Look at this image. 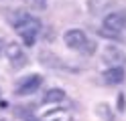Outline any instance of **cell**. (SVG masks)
I'll return each instance as SVG.
<instances>
[{
	"label": "cell",
	"mask_w": 126,
	"mask_h": 121,
	"mask_svg": "<svg viewBox=\"0 0 126 121\" xmlns=\"http://www.w3.org/2000/svg\"><path fill=\"white\" fill-rule=\"evenodd\" d=\"M10 24L12 28L16 30V34L22 38V43L27 46H33L37 43V36L41 34V28L43 24L37 16L29 14V12H22V10H14L10 16Z\"/></svg>",
	"instance_id": "obj_1"
},
{
	"label": "cell",
	"mask_w": 126,
	"mask_h": 121,
	"mask_svg": "<svg viewBox=\"0 0 126 121\" xmlns=\"http://www.w3.org/2000/svg\"><path fill=\"white\" fill-rule=\"evenodd\" d=\"M94 111H96V115H98L102 121H118L116 115L112 113V107H110L108 103H98L96 107H94Z\"/></svg>",
	"instance_id": "obj_11"
},
{
	"label": "cell",
	"mask_w": 126,
	"mask_h": 121,
	"mask_svg": "<svg viewBox=\"0 0 126 121\" xmlns=\"http://www.w3.org/2000/svg\"><path fill=\"white\" fill-rule=\"evenodd\" d=\"M63 43L71 48V51H79V53H92L94 51V48H90L94 44L90 43L88 34H85L81 28H69V30H65V34H63Z\"/></svg>",
	"instance_id": "obj_2"
},
{
	"label": "cell",
	"mask_w": 126,
	"mask_h": 121,
	"mask_svg": "<svg viewBox=\"0 0 126 121\" xmlns=\"http://www.w3.org/2000/svg\"><path fill=\"white\" fill-rule=\"evenodd\" d=\"M102 28L110 34H120L126 28V10L118 8V10H108L102 18Z\"/></svg>",
	"instance_id": "obj_3"
},
{
	"label": "cell",
	"mask_w": 126,
	"mask_h": 121,
	"mask_svg": "<svg viewBox=\"0 0 126 121\" xmlns=\"http://www.w3.org/2000/svg\"><path fill=\"white\" fill-rule=\"evenodd\" d=\"M102 61L108 63V67H122L126 69V51L116 44H106L102 48Z\"/></svg>",
	"instance_id": "obj_5"
},
{
	"label": "cell",
	"mask_w": 126,
	"mask_h": 121,
	"mask_svg": "<svg viewBox=\"0 0 126 121\" xmlns=\"http://www.w3.org/2000/svg\"><path fill=\"white\" fill-rule=\"evenodd\" d=\"M41 101H43L45 105H51V103H61V101H65V91H63V89H57V87L47 89Z\"/></svg>",
	"instance_id": "obj_9"
},
{
	"label": "cell",
	"mask_w": 126,
	"mask_h": 121,
	"mask_svg": "<svg viewBox=\"0 0 126 121\" xmlns=\"http://www.w3.org/2000/svg\"><path fill=\"white\" fill-rule=\"evenodd\" d=\"M118 109H120V111H124V95H122V93L118 95Z\"/></svg>",
	"instance_id": "obj_14"
},
{
	"label": "cell",
	"mask_w": 126,
	"mask_h": 121,
	"mask_svg": "<svg viewBox=\"0 0 126 121\" xmlns=\"http://www.w3.org/2000/svg\"><path fill=\"white\" fill-rule=\"evenodd\" d=\"M31 10H45L47 8V0H22Z\"/></svg>",
	"instance_id": "obj_12"
},
{
	"label": "cell",
	"mask_w": 126,
	"mask_h": 121,
	"mask_svg": "<svg viewBox=\"0 0 126 121\" xmlns=\"http://www.w3.org/2000/svg\"><path fill=\"white\" fill-rule=\"evenodd\" d=\"M114 0H88V8L92 14H106Z\"/></svg>",
	"instance_id": "obj_10"
},
{
	"label": "cell",
	"mask_w": 126,
	"mask_h": 121,
	"mask_svg": "<svg viewBox=\"0 0 126 121\" xmlns=\"http://www.w3.org/2000/svg\"><path fill=\"white\" fill-rule=\"evenodd\" d=\"M102 79H104L106 85H122L126 79V69L122 67H108L102 73Z\"/></svg>",
	"instance_id": "obj_8"
},
{
	"label": "cell",
	"mask_w": 126,
	"mask_h": 121,
	"mask_svg": "<svg viewBox=\"0 0 126 121\" xmlns=\"http://www.w3.org/2000/svg\"><path fill=\"white\" fill-rule=\"evenodd\" d=\"M41 85H43V77L39 73H33V75H27V77H22L18 81L16 87H14V93L20 95V97H27V95L37 93Z\"/></svg>",
	"instance_id": "obj_6"
},
{
	"label": "cell",
	"mask_w": 126,
	"mask_h": 121,
	"mask_svg": "<svg viewBox=\"0 0 126 121\" xmlns=\"http://www.w3.org/2000/svg\"><path fill=\"white\" fill-rule=\"evenodd\" d=\"M39 61H41L45 67H51V69H59V71H77L75 67H69L67 61H61L55 53L51 51H41L39 53Z\"/></svg>",
	"instance_id": "obj_7"
},
{
	"label": "cell",
	"mask_w": 126,
	"mask_h": 121,
	"mask_svg": "<svg viewBox=\"0 0 126 121\" xmlns=\"http://www.w3.org/2000/svg\"><path fill=\"white\" fill-rule=\"evenodd\" d=\"M4 55H6V59H8L10 67L14 71H20V69H25L29 65V56H27L25 48H22L18 43H8L4 46Z\"/></svg>",
	"instance_id": "obj_4"
},
{
	"label": "cell",
	"mask_w": 126,
	"mask_h": 121,
	"mask_svg": "<svg viewBox=\"0 0 126 121\" xmlns=\"http://www.w3.org/2000/svg\"><path fill=\"white\" fill-rule=\"evenodd\" d=\"M18 115H20L22 119H25V121H37V117H33V115H31V113H25L22 109H18Z\"/></svg>",
	"instance_id": "obj_13"
},
{
	"label": "cell",
	"mask_w": 126,
	"mask_h": 121,
	"mask_svg": "<svg viewBox=\"0 0 126 121\" xmlns=\"http://www.w3.org/2000/svg\"><path fill=\"white\" fill-rule=\"evenodd\" d=\"M4 46H6V44H4V40H2V38H0V55H2V53H4Z\"/></svg>",
	"instance_id": "obj_15"
}]
</instances>
